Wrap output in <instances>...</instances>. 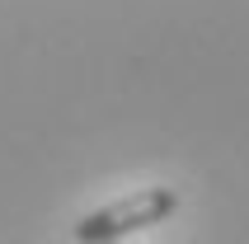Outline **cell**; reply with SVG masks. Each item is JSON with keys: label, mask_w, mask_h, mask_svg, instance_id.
Listing matches in <instances>:
<instances>
[{"label": "cell", "mask_w": 249, "mask_h": 244, "mask_svg": "<svg viewBox=\"0 0 249 244\" xmlns=\"http://www.w3.org/2000/svg\"><path fill=\"white\" fill-rule=\"evenodd\" d=\"M174 211H179V192L174 188H137L127 197H118V202L80 216L75 221V240L80 244H123V235L151 230V226L169 221Z\"/></svg>", "instance_id": "obj_1"}]
</instances>
